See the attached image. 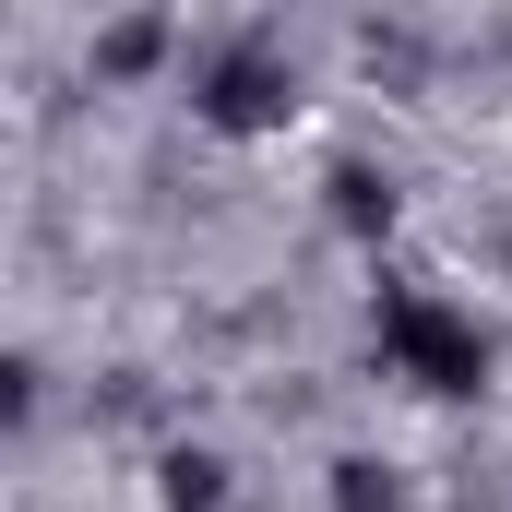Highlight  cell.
<instances>
[{"label":"cell","mask_w":512,"mask_h":512,"mask_svg":"<svg viewBox=\"0 0 512 512\" xmlns=\"http://www.w3.org/2000/svg\"><path fill=\"white\" fill-rule=\"evenodd\" d=\"M370 346H382L393 382H417V393H489V322L453 310L441 286H382L370 298Z\"/></svg>","instance_id":"6da1fadb"},{"label":"cell","mask_w":512,"mask_h":512,"mask_svg":"<svg viewBox=\"0 0 512 512\" xmlns=\"http://www.w3.org/2000/svg\"><path fill=\"white\" fill-rule=\"evenodd\" d=\"M167 512H227V465L215 453H167V489H155Z\"/></svg>","instance_id":"5b68a950"},{"label":"cell","mask_w":512,"mask_h":512,"mask_svg":"<svg viewBox=\"0 0 512 512\" xmlns=\"http://www.w3.org/2000/svg\"><path fill=\"white\" fill-rule=\"evenodd\" d=\"M334 512H393V477L370 465V453H346V465H334Z\"/></svg>","instance_id":"8992f818"},{"label":"cell","mask_w":512,"mask_h":512,"mask_svg":"<svg viewBox=\"0 0 512 512\" xmlns=\"http://www.w3.org/2000/svg\"><path fill=\"white\" fill-rule=\"evenodd\" d=\"M167 48H179V36H167L155 12H131V24H108V36H96V72H108V84H131V72H155Z\"/></svg>","instance_id":"277c9868"},{"label":"cell","mask_w":512,"mask_h":512,"mask_svg":"<svg viewBox=\"0 0 512 512\" xmlns=\"http://www.w3.org/2000/svg\"><path fill=\"white\" fill-rule=\"evenodd\" d=\"M322 191H334V227H346V239H382V227H393V179L370 167V155H334Z\"/></svg>","instance_id":"3957f363"},{"label":"cell","mask_w":512,"mask_h":512,"mask_svg":"<svg viewBox=\"0 0 512 512\" xmlns=\"http://www.w3.org/2000/svg\"><path fill=\"white\" fill-rule=\"evenodd\" d=\"M191 108L215 131H239V143H251V131H286L298 120V60H286L274 36H215V48L191 60Z\"/></svg>","instance_id":"7a4b0ae2"}]
</instances>
